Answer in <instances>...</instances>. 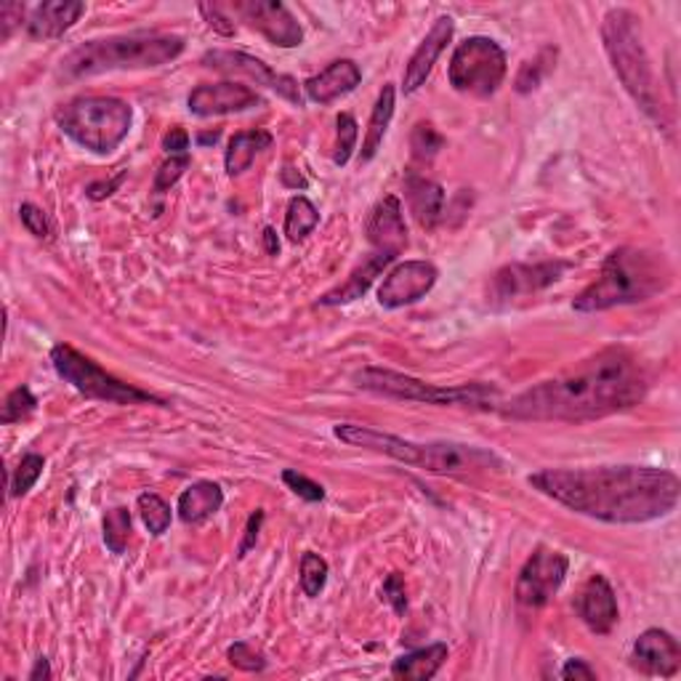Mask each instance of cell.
Here are the masks:
<instances>
[{
    "instance_id": "cell-47",
    "label": "cell",
    "mask_w": 681,
    "mask_h": 681,
    "mask_svg": "<svg viewBox=\"0 0 681 681\" xmlns=\"http://www.w3.org/2000/svg\"><path fill=\"white\" fill-rule=\"evenodd\" d=\"M559 677L567 679V681H572V679L575 681H578V679L591 681V679H597V668L588 665V660H584V658H572V660H567L565 668H561Z\"/></svg>"
},
{
    "instance_id": "cell-46",
    "label": "cell",
    "mask_w": 681,
    "mask_h": 681,
    "mask_svg": "<svg viewBox=\"0 0 681 681\" xmlns=\"http://www.w3.org/2000/svg\"><path fill=\"white\" fill-rule=\"evenodd\" d=\"M163 149L168 152L171 157L176 155H189V134L184 128H178V125H174V128L168 131V134L163 136Z\"/></svg>"
},
{
    "instance_id": "cell-39",
    "label": "cell",
    "mask_w": 681,
    "mask_h": 681,
    "mask_svg": "<svg viewBox=\"0 0 681 681\" xmlns=\"http://www.w3.org/2000/svg\"><path fill=\"white\" fill-rule=\"evenodd\" d=\"M282 482L299 495L301 501H307V504H320V501H326V487L320 485V482L309 479L307 474H299L296 468H286L282 472Z\"/></svg>"
},
{
    "instance_id": "cell-13",
    "label": "cell",
    "mask_w": 681,
    "mask_h": 681,
    "mask_svg": "<svg viewBox=\"0 0 681 681\" xmlns=\"http://www.w3.org/2000/svg\"><path fill=\"white\" fill-rule=\"evenodd\" d=\"M203 64L216 72H224V75H243V78H248V81H254L256 85H267L269 91H275L277 96H282L286 102L296 104V107H301L303 104L299 81H296V78L282 75V72H277L269 68V64H264L261 59L243 54V51L214 49L203 56Z\"/></svg>"
},
{
    "instance_id": "cell-21",
    "label": "cell",
    "mask_w": 681,
    "mask_h": 681,
    "mask_svg": "<svg viewBox=\"0 0 681 681\" xmlns=\"http://www.w3.org/2000/svg\"><path fill=\"white\" fill-rule=\"evenodd\" d=\"M83 14L85 3H81V0H49V3L35 6L30 11L24 28H28L32 41H56L64 32L75 28L78 19Z\"/></svg>"
},
{
    "instance_id": "cell-48",
    "label": "cell",
    "mask_w": 681,
    "mask_h": 681,
    "mask_svg": "<svg viewBox=\"0 0 681 681\" xmlns=\"http://www.w3.org/2000/svg\"><path fill=\"white\" fill-rule=\"evenodd\" d=\"M125 176H128V171H123V174H117L115 178H110V182H94L85 187V195L91 197V200H107L110 195H115L117 187L125 182Z\"/></svg>"
},
{
    "instance_id": "cell-8",
    "label": "cell",
    "mask_w": 681,
    "mask_h": 681,
    "mask_svg": "<svg viewBox=\"0 0 681 681\" xmlns=\"http://www.w3.org/2000/svg\"><path fill=\"white\" fill-rule=\"evenodd\" d=\"M134 107L117 96H78L56 110V125L78 147L112 155L131 134Z\"/></svg>"
},
{
    "instance_id": "cell-32",
    "label": "cell",
    "mask_w": 681,
    "mask_h": 681,
    "mask_svg": "<svg viewBox=\"0 0 681 681\" xmlns=\"http://www.w3.org/2000/svg\"><path fill=\"white\" fill-rule=\"evenodd\" d=\"M43 468H45L43 455H38V453L22 455V461L17 464L14 474H11V482H9L11 498H22V495H28L32 487H35V482L43 477Z\"/></svg>"
},
{
    "instance_id": "cell-12",
    "label": "cell",
    "mask_w": 681,
    "mask_h": 681,
    "mask_svg": "<svg viewBox=\"0 0 681 681\" xmlns=\"http://www.w3.org/2000/svg\"><path fill=\"white\" fill-rule=\"evenodd\" d=\"M567 269H572L570 261H540V264H508L493 275L491 288H487V301L495 307L525 299V296L540 293L554 282L565 277Z\"/></svg>"
},
{
    "instance_id": "cell-38",
    "label": "cell",
    "mask_w": 681,
    "mask_h": 681,
    "mask_svg": "<svg viewBox=\"0 0 681 681\" xmlns=\"http://www.w3.org/2000/svg\"><path fill=\"white\" fill-rule=\"evenodd\" d=\"M227 660L229 665L237 668V671L246 673H259L267 668V658H264L256 647H250L248 641H235V644L227 650Z\"/></svg>"
},
{
    "instance_id": "cell-9",
    "label": "cell",
    "mask_w": 681,
    "mask_h": 681,
    "mask_svg": "<svg viewBox=\"0 0 681 681\" xmlns=\"http://www.w3.org/2000/svg\"><path fill=\"white\" fill-rule=\"evenodd\" d=\"M51 365H54L56 375L64 383H70L78 394L85 400L110 402V405H155V407H171L168 400L163 396L144 392V389L125 383L115 375L107 373L99 362L78 352L70 343H56L51 349Z\"/></svg>"
},
{
    "instance_id": "cell-28",
    "label": "cell",
    "mask_w": 681,
    "mask_h": 681,
    "mask_svg": "<svg viewBox=\"0 0 681 681\" xmlns=\"http://www.w3.org/2000/svg\"><path fill=\"white\" fill-rule=\"evenodd\" d=\"M394 104H396V91H394V85H383V91L379 94V102H375V107H373V115H370L365 138H362L360 165L370 163L375 155H379L383 138H386L389 125H392Z\"/></svg>"
},
{
    "instance_id": "cell-41",
    "label": "cell",
    "mask_w": 681,
    "mask_h": 681,
    "mask_svg": "<svg viewBox=\"0 0 681 681\" xmlns=\"http://www.w3.org/2000/svg\"><path fill=\"white\" fill-rule=\"evenodd\" d=\"M19 218H22V227L28 229L32 237H38V240H51V221L49 216H45L43 208H38V205L32 203H22L19 205Z\"/></svg>"
},
{
    "instance_id": "cell-18",
    "label": "cell",
    "mask_w": 681,
    "mask_h": 681,
    "mask_svg": "<svg viewBox=\"0 0 681 681\" xmlns=\"http://www.w3.org/2000/svg\"><path fill=\"white\" fill-rule=\"evenodd\" d=\"M575 612H578V618L588 626V631L599 633V637L612 633V628L618 626L620 620V610L615 588L605 575H591V578L580 586L578 597H575Z\"/></svg>"
},
{
    "instance_id": "cell-49",
    "label": "cell",
    "mask_w": 681,
    "mask_h": 681,
    "mask_svg": "<svg viewBox=\"0 0 681 681\" xmlns=\"http://www.w3.org/2000/svg\"><path fill=\"white\" fill-rule=\"evenodd\" d=\"M293 171L296 168H290V165L286 171H282V184H286V187H293V189H307L309 187L307 178H303L301 174H293Z\"/></svg>"
},
{
    "instance_id": "cell-36",
    "label": "cell",
    "mask_w": 681,
    "mask_h": 681,
    "mask_svg": "<svg viewBox=\"0 0 681 681\" xmlns=\"http://www.w3.org/2000/svg\"><path fill=\"white\" fill-rule=\"evenodd\" d=\"M554 59H557V49H544L533 62L522 64L519 75H517V91L519 94H527V91L538 89L540 81L548 75V70L554 68Z\"/></svg>"
},
{
    "instance_id": "cell-19",
    "label": "cell",
    "mask_w": 681,
    "mask_h": 681,
    "mask_svg": "<svg viewBox=\"0 0 681 681\" xmlns=\"http://www.w3.org/2000/svg\"><path fill=\"white\" fill-rule=\"evenodd\" d=\"M453 32H455L453 17L436 19L434 28L429 30V35L423 38L419 49L413 51V56L407 59L405 75H402V91H405V94H415V91L429 81L436 59L442 56V51L447 49V43L453 41Z\"/></svg>"
},
{
    "instance_id": "cell-15",
    "label": "cell",
    "mask_w": 681,
    "mask_h": 681,
    "mask_svg": "<svg viewBox=\"0 0 681 681\" xmlns=\"http://www.w3.org/2000/svg\"><path fill=\"white\" fill-rule=\"evenodd\" d=\"M436 267L432 261H402L383 277L379 303L383 309H402L421 301L436 286Z\"/></svg>"
},
{
    "instance_id": "cell-51",
    "label": "cell",
    "mask_w": 681,
    "mask_h": 681,
    "mask_svg": "<svg viewBox=\"0 0 681 681\" xmlns=\"http://www.w3.org/2000/svg\"><path fill=\"white\" fill-rule=\"evenodd\" d=\"M264 246H267V254L269 256L280 254V240H277V233H275L272 227L264 229Z\"/></svg>"
},
{
    "instance_id": "cell-40",
    "label": "cell",
    "mask_w": 681,
    "mask_h": 681,
    "mask_svg": "<svg viewBox=\"0 0 681 681\" xmlns=\"http://www.w3.org/2000/svg\"><path fill=\"white\" fill-rule=\"evenodd\" d=\"M192 165V157L189 155H176V157H168L161 168H157L155 174V187H152V192L155 195H165L174 184L182 178L184 174H187V168Z\"/></svg>"
},
{
    "instance_id": "cell-16",
    "label": "cell",
    "mask_w": 681,
    "mask_h": 681,
    "mask_svg": "<svg viewBox=\"0 0 681 681\" xmlns=\"http://www.w3.org/2000/svg\"><path fill=\"white\" fill-rule=\"evenodd\" d=\"M264 104V99L256 94L250 85L243 83H205L197 85L187 99V107L197 117H216V115H233V112H246Z\"/></svg>"
},
{
    "instance_id": "cell-2",
    "label": "cell",
    "mask_w": 681,
    "mask_h": 681,
    "mask_svg": "<svg viewBox=\"0 0 681 681\" xmlns=\"http://www.w3.org/2000/svg\"><path fill=\"white\" fill-rule=\"evenodd\" d=\"M527 482L580 517L607 525H647L663 519L681 498L677 474L654 466L544 468L530 474Z\"/></svg>"
},
{
    "instance_id": "cell-37",
    "label": "cell",
    "mask_w": 681,
    "mask_h": 681,
    "mask_svg": "<svg viewBox=\"0 0 681 681\" xmlns=\"http://www.w3.org/2000/svg\"><path fill=\"white\" fill-rule=\"evenodd\" d=\"M35 407H38V396L30 392V386H17L14 392L6 396L0 423H3V426H11V423L30 419V415L35 413Z\"/></svg>"
},
{
    "instance_id": "cell-27",
    "label": "cell",
    "mask_w": 681,
    "mask_h": 681,
    "mask_svg": "<svg viewBox=\"0 0 681 681\" xmlns=\"http://www.w3.org/2000/svg\"><path fill=\"white\" fill-rule=\"evenodd\" d=\"M275 144V136L267 128H254V131H240L229 142L227 155H224V168L229 176H240L254 165L256 157L264 149H269Z\"/></svg>"
},
{
    "instance_id": "cell-1",
    "label": "cell",
    "mask_w": 681,
    "mask_h": 681,
    "mask_svg": "<svg viewBox=\"0 0 681 681\" xmlns=\"http://www.w3.org/2000/svg\"><path fill=\"white\" fill-rule=\"evenodd\" d=\"M650 392V375L631 349L607 347L561 375L525 389L498 405L508 421L586 423L637 407Z\"/></svg>"
},
{
    "instance_id": "cell-33",
    "label": "cell",
    "mask_w": 681,
    "mask_h": 681,
    "mask_svg": "<svg viewBox=\"0 0 681 681\" xmlns=\"http://www.w3.org/2000/svg\"><path fill=\"white\" fill-rule=\"evenodd\" d=\"M328 561L320 557V554L307 551L301 557V567H299V580H301V591L307 594L309 599L320 597L322 588L328 584Z\"/></svg>"
},
{
    "instance_id": "cell-35",
    "label": "cell",
    "mask_w": 681,
    "mask_h": 681,
    "mask_svg": "<svg viewBox=\"0 0 681 681\" xmlns=\"http://www.w3.org/2000/svg\"><path fill=\"white\" fill-rule=\"evenodd\" d=\"M442 147H445V136H442L432 123H415L413 134H410V149H413L415 161H434Z\"/></svg>"
},
{
    "instance_id": "cell-10",
    "label": "cell",
    "mask_w": 681,
    "mask_h": 681,
    "mask_svg": "<svg viewBox=\"0 0 681 681\" xmlns=\"http://www.w3.org/2000/svg\"><path fill=\"white\" fill-rule=\"evenodd\" d=\"M506 72V51L493 38L472 35L455 45L453 56H450L447 81L458 94L485 99L501 89Z\"/></svg>"
},
{
    "instance_id": "cell-6",
    "label": "cell",
    "mask_w": 681,
    "mask_h": 681,
    "mask_svg": "<svg viewBox=\"0 0 681 681\" xmlns=\"http://www.w3.org/2000/svg\"><path fill=\"white\" fill-rule=\"evenodd\" d=\"M601 41H605V51L610 56L615 75L623 83L628 96L637 102V107L658 128L671 131V115H668L663 96H660L650 56H647L644 43H641L637 14H631L628 9L607 11L605 19H601Z\"/></svg>"
},
{
    "instance_id": "cell-11",
    "label": "cell",
    "mask_w": 681,
    "mask_h": 681,
    "mask_svg": "<svg viewBox=\"0 0 681 681\" xmlns=\"http://www.w3.org/2000/svg\"><path fill=\"white\" fill-rule=\"evenodd\" d=\"M567 570H570V559L567 554L557 551V548L538 546L522 565L517 586H514V597L522 607H546L548 601L557 597V591L565 586Z\"/></svg>"
},
{
    "instance_id": "cell-7",
    "label": "cell",
    "mask_w": 681,
    "mask_h": 681,
    "mask_svg": "<svg viewBox=\"0 0 681 681\" xmlns=\"http://www.w3.org/2000/svg\"><path fill=\"white\" fill-rule=\"evenodd\" d=\"M354 386L362 392L386 396V400L402 402H421V405L434 407H472V410H491L498 407V386L485 381L458 383V386H436L415 375L396 373L389 368H362L354 373Z\"/></svg>"
},
{
    "instance_id": "cell-31",
    "label": "cell",
    "mask_w": 681,
    "mask_h": 681,
    "mask_svg": "<svg viewBox=\"0 0 681 681\" xmlns=\"http://www.w3.org/2000/svg\"><path fill=\"white\" fill-rule=\"evenodd\" d=\"M138 514H142L144 527H147L149 535H155V538H161L163 533H168L171 519H174V512H171V506L165 504L157 493H142L136 501Z\"/></svg>"
},
{
    "instance_id": "cell-43",
    "label": "cell",
    "mask_w": 681,
    "mask_h": 681,
    "mask_svg": "<svg viewBox=\"0 0 681 681\" xmlns=\"http://www.w3.org/2000/svg\"><path fill=\"white\" fill-rule=\"evenodd\" d=\"M28 14V6L22 3H3L0 6V41H9L11 32L22 28V19ZM28 22V19H24Z\"/></svg>"
},
{
    "instance_id": "cell-29",
    "label": "cell",
    "mask_w": 681,
    "mask_h": 681,
    "mask_svg": "<svg viewBox=\"0 0 681 681\" xmlns=\"http://www.w3.org/2000/svg\"><path fill=\"white\" fill-rule=\"evenodd\" d=\"M317 224H320V210H317V205L309 197L299 195L288 203L286 237L290 243H301L303 237L312 235Z\"/></svg>"
},
{
    "instance_id": "cell-50",
    "label": "cell",
    "mask_w": 681,
    "mask_h": 681,
    "mask_svg": "<svg viewBox=\"0 0 681 681\" xmlns=\"http://www.w3.org/2000/svg\"><path fill=\"white\" fill-rule=\"evenodd\" d=\"M54 677V673H51V665H49V660L45 658H38L35 660V668H32L30 671V681H41V679H51Z\"/></svg>"
},
{
    "instance_id": "cell-25",
    "label": "cell",
    "mask_w": 681,
    "mask_h": 681,
    "mask_svg": "<svg viewBox=\"0 0 681 681\" xmlns=\"http://www.w3.org/2000/svg\"><path fill=\"white\" fill-rule=\"evenodd\" d=\"M221 506H224L221 485L203 479L189 485L187 491L178 495L176 512L184 525H203V522L216 517V514L221 512Z\"/></svg>"
},
{
    "instance_id": "cell-23",
    "label": "cell",
    "mask_w": 681,
    "mask_h": 681,
    "mask_svg": "<svg viewBox=\"0 0 681 681\" xmlns=\"http://www.w3.org/2000/svg\"><path fill=\"white\" fill-rule=\"evenodd\" d=\"M394 259L396 256L392 254L373 250V254H370L360 267L352 269V275H349L341 286H336L333 290H328V293H322L320 301H317V307H343V303H352L357 299H362V296L373 288V282L379 280V275L383 272V269H386Z\"/></svg>"
},
{
    "instance_id": "cell-45",
    "label": "cell",
    "mask_w": 681,
    "mask_h": 681,
    "mask_svg": "<svg viewBox=\"0 0 681 681\" xmlns=\"http://www.w3.org/2000/svg\"><path fill=\"white\" fill-rule=\"evenodd\" d=\"M261 525H264V512H261V508H256V512L250 514V519H248V525H246V535H243V544H240V548H237V559H246L248 557V551L256 546V540H259Z\"/></svg>"
},
{
    "instance_id": "cell-24",
    "label": "cell",
    "mask_w": 681,
    "mask_h": 681,
    "mask_svg": "<svg viewBox=\"0 0 681 681\" xmlns=\"http://www.w3.org/2000/svg\"><path fill=\"white\" fill-rule=\"evenodd\" d=\"M405 200L410 214H413L423 229H434L442 221V216H445V189H442V184L426 176H405Z\"/></svg>"
},
{
    "instance_id": "cell-17",
    "label": "cell",
    "mask_w": 681,
    "mask_h": 681,
    "mask_svg": "<svg viewBox=\"0 0 681 681\" xmlns=\"http://www.w3.org/2000/svg\"><path fill=\"white\" fill-rule=\"evenodd\" d=\"M631 665L647 677H677L681 668V647L673 633L663 628H647L641 637L633 641Z\"/></svg>"
},
{
    "instance_id": "cell-34",
    "label": "cell",
    "mask_w": 681,
    "mask_h": 681,
    "mask_svg": "<svg viewBox=\"0 0 681 681\" xmlns=\"http://www.w3.org/2000/svg\"><path fill=\"white\" fill-rule=\"evenodd\" d=\"M357 136H360V125H357L354 115L349 112H341L336 117V149H333V163L343 168L349 161H352L354 149H357Z\"/></svg>"
},
{
    "instance_id": "cell-20",
    "label": "cell",
    "mask_w": 681,
    "mask_h": 681,
    "mask_svg": "<svg viewBox=\"0 0 681 681\" xmlns=\"http://www.w3.org/2000/svg\"><path fill=\"white\" fill-rule=\"evenodd\" d=\"M368 243L373 250L381 254L400 256L407 248V227L402 216L400 197L389 195L375 203V208L368 216Z\"/></svg>"
},
{
    "instance_id": "cell-30",
    "label": "cell",
    "mask_w": 681,
    "mask_h": 681,
    "mask_svg": "<svg viewBox=\"0 0 681 681\" xmlns=\"http://www.w3.org/2000/svg\"><path fill=\"white\" fill-rule=\"evenodd\" d=\"M102 535H104V546L110 548L112 554H123L125 546L131 540V530H134V519H131V512L125 506H115L104 514L102 522Z\"/></svg>"
},
{
    "instance_id": "cell-52",
    "label": "cell",
    "mask_w": 681,
    "mask_h": 681,
    "mask_svg": "<svg viewBox=\"0 0 681 681\" xmlns=\"http://www.w3.org/2000/svg\"><path fill=\"white\" fill-rule=\"evenodd\" d=\"M216 138H218V131H214V134H203L200 136V144H210V142L216 144Z\"/></svg>"
},
{
    "instance_id": "cell-22",
    "label": "cell",
    "mask_w": 681,
    "mask_h": 681,
    "mask_svg": "<svg viewBox=\"0 0 681 681\" xmlns=\"http://www.w3.org/2000/svg\"><path fill=\"white\" fill-rule=\"evenodd\" d=\"M362 83L360 64L352 59H336L320 75H312L303 83V94L314 104H333L336 99L349 96Z\"/></svg>"
},
{
    "instance_id": "cell-26",
    "label": "cell",
    "mask_w": 681,
    "mask_h": 681,
    "mask_svg": "<svg viewBox=\"0 0 681 681\" xmlns=\"http://www.w3.org/2000/svg\"><path fill=\"white\" fill-rule=\"evenodd\" d=\"M447 644L445 641H436V644L421 647V650H413L402 658H396L392 663V677L394 679H405V681H429L440 673V668L445 665L447 660Z\"/></svg>"
},
{
    "instance_id": "cell-5",
    "label": "cell",
    "mask_w": 681,
    "mask_h": 681,
    "mask_svg": "<svg viewBox=\"0 0 681 681\" xmlns=\"http://www.w3.org/2000/svg\"><path fill=\"white\" fill-rule=\"evenodd\" d=\"M187 49V41L174 32L136 30L125 35L94 38L78 45L59 62V78L81 81V78L104 75L115 70H155L171 64Z\"/></svg>"
},
{
    "instance_id": "cell-4",
    "label": "cell",
    "mask_w": 681,
    "mask_h": 681,
    "mask_svg": "<svg viewBox=\"0 0 681 681\" xmlns=\"http://www.w3.org/2000/svg\"><path fill=\"white\" fill-rule=\"evenodd\" d=\"M333 434L352 447H365L373 453H383L400 464L423 468L440 477H464V474L487 472V468H504V461L487 447L464 445V442H413L396 434L379 432V429L360 426V423H339Z\"/></svg>"
},
{
    "instance_id": "cell-44",
    "label": "cell",
    "mask_w": 681,
    "mask_h": 681,
    "mask_svg": "<svg viewBox=\"0 0 681 681\" xmlns=\"http://www.w3.org/2000/svg\"><path fill=\"white\" fill-rule=\"evenodd\" d=\"M197 11L205 17V22H208L210 30H216L218 35H235V22L229 17H224L221 6H208V3H200L197 6Z\"/></svg>"
},
{
    "instance_id": "cell-3",
    "label": "cell",
    "mask_w": 681,
    "mask_h": 681,
    "mask_svg": "<svg viewBox=\"0 0 681 681\" xmlns=\"http://www.w3.org/2000/svg\"><path fill=\"white\" fill-rule=\"evenodd\" d=\"M673 282V269L663 254L647 248H618L601 264L599 277L575 296L572 309L580 314L607 312L628 303H644Z\"/></svg>"
},
{
    "instance_id": "cell-42",
    "label": "cell",
    "mask_w": 681,
    "mask_h": 681,
    "mask_svg": "<svg viewBox=\"0 0 681 681\" xmlns=\"http://www.w3.org/2000/svg\"><path fill=\"white\" fill-rule=\"evenodd\" d=\"M381 597L392 605V610L396 615H405L407 612V588H405V578H402L400 572H392L386 580H383L381 588Z\"/></svg>"
},
{
    "instance_id": "cell-14",
    "label": "cell",
    "mask_w": 681,
    "mask_h": 681,
    "mask_svg": "<svg viewBox=\"0 0 681 681\" xmlns=\"http://www.w3.org/2000/svg\"><path fill=\"white\" fill-rule=\"evenodd\" d=\"M235 14L259 30L269 43L280 49H296L303 43V30L299 19L290 14V9L280 0H237L233 6Z\"/></svg>"
}]
</instances>
